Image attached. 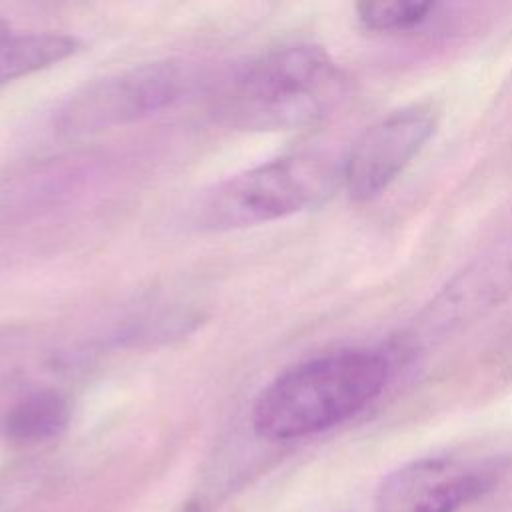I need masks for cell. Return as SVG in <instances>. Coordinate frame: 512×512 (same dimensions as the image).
<instances>
[{
	"instance_id": "9",
	"label": "cell",
	"mask_w": 512,
	"mask_h": 512,
	"mask_svg": "<svg viewBox=\"0 0 512 512\" xmlns=\"http://www.w3.org/2000/svg\"><path fill=\"white\" fill-rule=\"evenodd\" d=\"M76 50L78 42L66 34H0V86L52 66Z\"/></svg>"
},
{
	"instance_id": "1",
	"label": "cell",
	"mask_w": 512,
	"mask_h": 512,
	"mask_svg": "<svg viewBox=\"0 0 512 512\" xmlns=\"http://www.w3.org/2000/svg\"><path fill=\"white\" fill-rule=\"evenodd\" d=\"M348 80L318 44L272 48L242 68L218 100L222 118L240 130L308 128L346 98Z\"/></svg>"
},
{
	"instance_id": "4",
	"label": "cell",
	"mask_w": 512,
	"mask_h": 512,
	"mask_svg": "<svg viewBox=\"0 0 512 512\" xmlns=\"http://www.w3.org/2000/svg\"><path fill=\"white\" fill-rule=\"evenodd\" d=\"M512 472L502 452L424 456L392 470L376 490V512H460L492 494Z\"/></svg>"
},
{
	"instance_id": "11",
	"label": "cell",
	"mask_w": 512,
	"mask_h": 512,
	"mask_svg": "<svg viewBox=\"0 0 512 512\" xmlns=\"http://www.w3.org/2000/svg\"><path fill=\"white\" fill-rule=\"evenodd\" d=\"M182 512H200V508H198L196 504H190V506H186Z\"/></svg>"
},
{
	"instance_id": "5",
	"label": "cell",
	"mask_w": 512,
	"mask_h": 512,
	"mask_svg": "<svg viewBox=\"0 0 512 512\" xmlns=\"http://www.w3.org/2000/svg\"><path fill=\"white\" fill-rule=\"evenodd\" d=\"M192 70L176 60H158L92 80L58 110L62 134H94L148 118L178 102L192 86Z\"/></svg>"
},
{
	"instance_id": "3",
	"label": "cell",
	"mask_w": 512,
	"mask_h": 512,
	"mask_svg": "<svg viewBox=\"0 0 512 512\" xmlns=\"http://www.w3.org/2000/svg\"><path fill=\"white\" fill-rule=\"evenodd\" d=\"M336 180L338 170L322 154L282 156L208 190L192 208V222L212 232L266 224L322 202Z\"/></svg>"
},
{
	"instance_id": "8",
	"label": "cell",
	"mask_w": 512,
	"mask_h": 512,
	"mask_svg": "<svg viewBox=\"0 0 512 512\" xmlns=\"http://www.w3.org/2000/svg\"><path fill=\"white\" fill-rule=\"evenodd\" d=\"M68 420V400L56 390H38L18 400L4 414L2 432L16 444H40L60 436Z\"/></svg>"
},
{
	"instance_id": "7",
	"label": "cell",
	"mask_w": 512,
	"mask_h": 512,
	"mask_svg": "<svg viewBox=\"0 0 512 512\" xmlns=\"http://www.w3.org/2000/svg\"><path fill=\"white\" fill-rule=\"evenodd\" d=\"M512 294V230L456 272L418 316L424 336L454 332Z\"/></svg>"
},
{
	"instance_id": "2",
	"label": "cell",
	"mask_w": 512,
	"mask_h": 512,
	"mask_svg": "<svg viewBox=\"0 0 512 512\" xmlns=\"http://www.w3.org/2000/svg\"><path fill=\"white\" fill-rule=\"evenodd\" d=\"M388 360L374 350H340L300 362L256 398L252 426L266 440H294L334 428L386 388Z\"/></svg>"
},
{
	"instance_id": "10",
	"label": "cell",
	"mask_w": 512,
	"mask_h": 512,
	"mask_svg": "<svg viewBox=\"0 0 512 512\" xmlns=\"http://www.w3.org/2000/svg\"><path fill=\"white\" fill-rule=\"evenodd\" d=\"M436 2L430 0H392V2H362L356 6L358 20L364 28L376 32H400L410 30L426 22Z\"/></svg>"
},
{
	"instance_id": "6",
	"label": "cell",
	"mask_w": 512,
	"mask_h": 512,
	"mask_svg": "<svg viewBox=\"0 0 512 512\" xmlns=\"http://www.w3.org/2000/svg\"><path fill=\"white\" fill-rule=\"evenodd\" d=\"M436 124L438 108L432 102H418L366 128L342 168L348 196L354 202H366L382 194L424 148Z\"/></svg>"
}]
</instances>
